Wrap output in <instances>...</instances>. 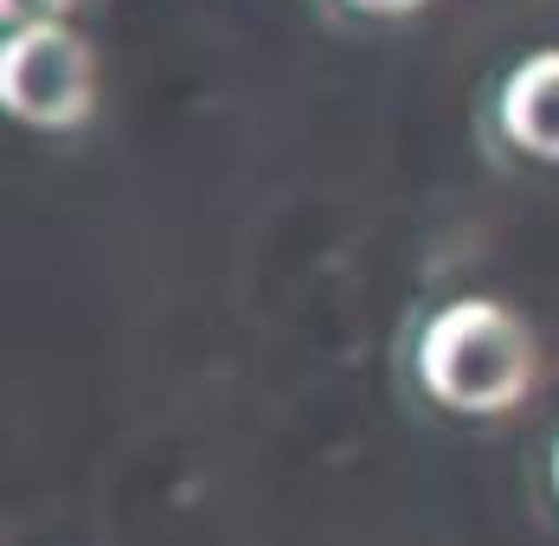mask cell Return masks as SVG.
Wrapping results in <instances>:
<instances>
[{"label":"cell","mask_w":559,"mask_h":546,"mask_svg":"<svg viewBox=\"0 0 559 546\" xmlns=\"http://www.w3.org/2000/svg\"><path fill=\"white\" fill-rule=\"evenodd\" d=\"M412 373L456 418H508L540 385V334L502 296H450L418 328Z\"/></svg>","instance_id":"obj_1"},{"label":"cell","mask_w":559,"mask_h":546,"mask_svg":"<svg viewBox=\"0 0 559 546\" xmlns=\"http://www.w3.org/2000/svg\"><path fill=\"white\" fill-rule=\"evenodd\" d=\"M104 97V71H97V46L71 26H13L0 39V104L13 122L39 129V135H71L97 116Z\"/></svg>","instance_id":"obj_2"},{"label":"cell","mask_w":559,"mask_h":546,"mask_svg":"<svg viewBox=\"0 0 559 546\" xmlns=\"http://www.w3.org/2000/svg\"><path fill=\"white\" fill-rule=\"evenodd\" d=\"M496 122L521 155L559 167V46H534L527 58H514V71L496 91Z\"/></svg>","instance_id":"obj_3"},{"label":"cell","mask_w":559,"mask_h":546,"mask_svg":"<svg viewBox=\"0 0 559 546\" xmlns=\"http://www.w3.org/2000/svg\"><path fill=\"white\" fill-rule=\"evenodd\" d=\"M84 0H0V20H7V33L13 26H52V20H71Z\"/></svg>","instance_id":"obj_4"},{"label":"cell","mask_w":559,"mask_h":546,"mask_svg":"<svg viewBox=\"0 0 559 546\" xmlns=\"http://www.w3.org/2000/svg\"><path fill=\"white\" fill-rule=\"evenodd\" d=\"M354 13H367V20H412V13H425L431 0H347Z\"/></svg>","instance_id":"obj_5"},{"label":"cell","mask_w":559,"mask_h":546,"mask_svg":"<svg viewBox=\"0 0 559 546\" xmlns=\"http://www.w3.org/2000/svg\"><path fill=\"white\" fill-rule=\"evenodd\" d=\"M547 470H554V495H559V437H554V456H547Z\"/></svg>","instance_id":"obj_6"}]
</instances>
